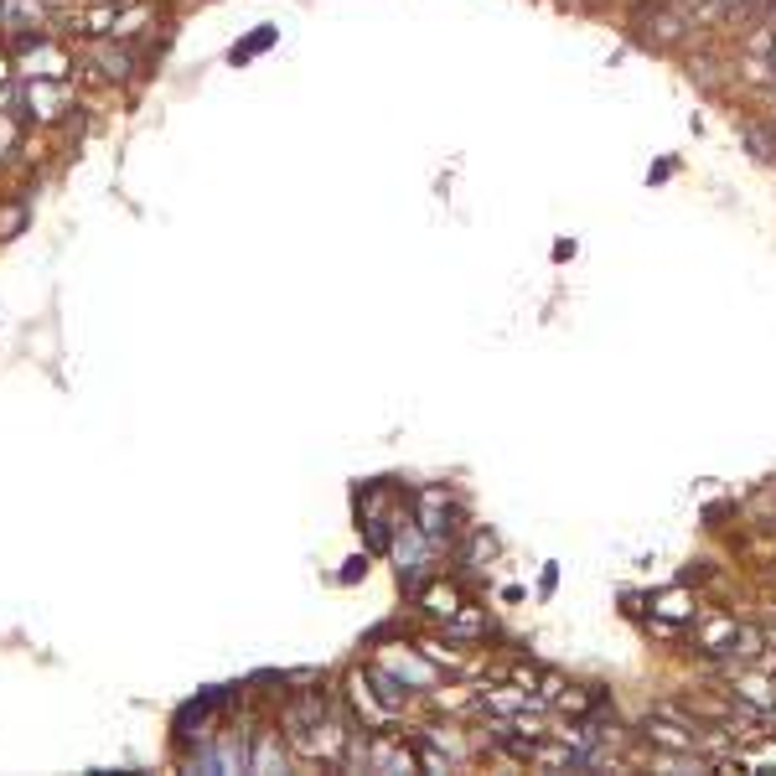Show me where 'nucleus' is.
<instances>
[{"mask_svg": "<svg viewBox=\"0 0 776 776\" xmlns=\"http://www.w3.org/2000/svg\"><path fill=\"white\" fill-rule=\"evenodd\" d=\"M68 104H73L68 78H32V83H21V114L37 119V125H57Z\"/></svg>", "mask_w": 776, "mask_h": 776, "instance_id": "obj_1", "label": "nucleus"}, {"mask_svg": "<svg viewBox=\"0 0 776 776\" xmlns=\"http://www.w3.org/2000/svg\"><path fill=\"white\" fill-rule=\"evenodd\" d=\"M47 21H52V11L42 0H0V42H11V47L42 37Z\"/></svg>", "mask_w": 776, "mask_h": 776, "instance_id": "obj_2", "label": "nucleus"}, {"mask_svg": "<svg viewBox=\"0 0 776 776\" xmlns=\"http://www.w3.org/2000/svg\"><path fill=\"white\" fill-rule=\"evenodd\" d=\"M83 63L94 68V78H104V83H130V78H135V68H140V52H135L130 42L99 37L94 47L83 52Z\"/></svg>", "mask_w": 776, "mask_h": 776, "instance_id": "obj_3", "label": "nucleus"}, {"mask_svg": "<svg viewBox=\"0 0 776 776\" xmlns=\"http://www.w3.org/2000/svg\"><path fill=\"white\" fill-rule=\"evenodd\" d=\"M16 52H21V57H16V68H21L26 78H68V68H73V57L57 47L47 32L32 37V42H21Z\"/></svg>", "mask_w": 776, "mask_h": 776, "instance_id": "obj_4", "label": "nucleus"}, {"mask_svg": "<svg viewBox=\"0 0 776 776\" xmlns=\"http://www.w3.org/2000/svg\"><path fill=\"white\" fill-rule=\"evenodd\" d=\"M394 533H399V539H394V559H399V580L404 585H420V575H425V564H430V539H425V528L420 523H394Z\"/></svg>", "mask_w": 776, "mask_h": 776, "instance_id": "obj_5", "label": "nucleus"}, {"mask_svg": "<svg viewBox=\"0 0 776 776\" xmlns=\"http://www.w3.org/2000/svg\"><path fill=\"white\" fill-rule=\"evenodd\" d=\"M151 21H156V6H151V0H119V6H114V21H109V37H114V42H135Z\"/></svg>", "mask_w": 776, "mask_h": 776, "instance_id": "obj_6", "label": "nucleus"}, {"mask_svg": "<svg viewBox=\"0 0 776 776\" xmlns=\"http://www.w3.org/2000/svg\"><path fill=\"white\" fill-rule=\"evenodd\" d=\"M249 771H285V745H280V735L275 730H254V761H249Z\"/></svg>", "mask_w": 776, "mask_h": 776, "instance_id": "obj_7", "label": "nucleus"}, {"mask_svg": "<svg viewBox=\"0 0 776 776\" xmlns=\"http://www.w3.org/2000/svg\"><path fill=\"white\" fill-rule=\"evenodd\" d=\"M368 766L373 771H414V751H404L394 740H378V745H368Z\"/></svg>", "mask_w": 776, "mask_h": 776, "instance_id": "obj_8", "label": "nucleus"}, {"mask_svg": "<svg viewBox=\"0 0 776 776\" xmlns=\"http://www.w3.org/2000/svg\"><path fill=\"white\" fill-rule=\"evenodd\" d=\"M249 761H254V751H249V735L244 730L218 740V766L223 771H249Z\"/></svg>", "mask_w": 776, "mask_h": 776, "instance_id": "obj_9", "label": "nucleus"}, {"mask_svg": "<svg viewBox=\"0 0 776 776\" xmlns=\"http://www.w3.org/2000/svg\"><path fill=\"white\" fill-rule=\"evenodd\" d=\"M740 704H751V709H776V694H771V683L766 678H751V673H745V678H735V689H730Z\"/></svg>", "mask_w": 776, "mask_h": 776, "instance_id": "obj_10", "label": "nucleus"}, {"mask_svg": "<svg viewBox=\"0 0 776 776\" xmlns=\"http://www.w3.org/2000/svg\"><path fill=\"white\" fill-rule=\"evenodd\" d=\"M740 140L751 145L756 161H771V156H776V130L761 125V119H745V125H740Z\"/></svg>", "mask_w": 776, "mask_h": 776, "instance_id": "obj_11", "label": "nucleus"}, {"mask_svg": "<svg viewBox=\"0 0 776 776\" xmlns=\"http://www.w3.org/2000/svg\"><path fill=\"white\" fill-rule=\"evenodd\" d=\"M647 740H658L663 751H694V735H683L678 725H668L663 714H652V720H647Z\"/></svg>", "mask_w": 776, "mask_h": 776, "instance_id": "obj_12", "label": "nucleus"}, {"mask_svg": "<svg viewBox=\"0 0 776 776\" xmlns=\"http://www.w3.org/2000/svg\"><path fill=\"white\" fill-rule=\"evenodd\" d=\"M368 683H378V699H383V709H399L409 694H404V683H399V673H388V668H368Z\"/></svg>", "mask_w": 776, "mask_h": 776, "instance_id": "obj_13", "label": "nucleus"}, {"mask_svg": "<svg viewBox=\"0 0 776 776\" xmlns=\"http://www.w3.org/2000/svg\"><path fill=\"white\" fill-rule=\"evenodd\" d=\"M492 554H497V539H492V533H471L466 549H461V570H482Z\"/></svg>", "mask_w": 776, "mask_h": 776, "instance_id": "obj_14", "label": "nucleus"}, {"mask_svg": "<svg viewBox=\"0 0 776 776\" xmlns=\"http://www.w3.org/2000/svg\"><path fill=\"white\" fill-rule=\"evenodd\" d=\"M425 611H430V616H445V621H451V616L461 611V595H456L451 585H435V590L425 595Z\"/></svg>", "mask_w": 776, "mask_h": 776, "instance_id": "obj_15", "label": "nucleus"}, {"mask_svg": "<svg viewBox=\"0 0 776 776\" xmlns=\"http://www.w3.org/2000/svg\"><path fill=\"white\" fill-rule=\"evenodd\" d=\"M270 42H275V26H259V32H254L249 42H238V47H233V63H249V57H254V52H264Z\"/></svg>", "mask_w": 776, "mask_h": 776, "instance_id": "obj_16", "label": "nucleus"}, {"mask_svg": "<svg viewBox=\"0 0 776 776\" xmlns=\"http://www.w3.org/2000/svg\"><path fill=\"white\" fill-rule=\"evenodd\" d=\"M21 145V119L11 109H0V161H6V151H16Z\"/></svg>", "mask_w": 776, "mask_h": 776, "instance_id": "obj_17", "label": "nucleus"}, {"mask_svg": "<svg viewBox=\"0 0 776 776\" xmlns=\"http://www.w3.org/2000/svg\"><path fill=\"white\" fill-rule=\"evenodd\" d=\"M26 213H32L26 202H6V207H0V238H11V233L26 223Z\"/></svg>", "mask_w": 776, "mask_h": 776, "instance_id": "obj_18", "label": "nucleus"}, {"mask_svg": "<svg viewBox=\"0 0 776 776\" xmlns=\"http://www.w3.org/2000/svg\"><path fill=\"white\" fill-rule=\"evenodd\" d=\"M414 761H425L430 771H451V761H445V756L435 751V745H430V740H414Z\"/></svg>", "mask_w": 776, "mask_h": 776, "instance_id": "obj_19", "label": "nucleus"}, {"mask_svg": "<svg viewBox=\"0 0 776 776\" xmlns=\"http://www.w3.org/2000/svg\"><path fill=\"white\" fill-rule=\"evenodd\" d=\"M352 704H357V709H363V714H368V720H383V709H378V704L368 699V689H363V673H357V678H352Z\"/></svg>", "mask_w": 776, "mask_h": 776, "instance_id": "obj_20", "label": "nucleus"}, {"mask_svg": "<svg viewBox=\"0 0 776 776\" xmlns=\"http://www.w3.org/2000/svg\"><path fill=\"white\" fill-rule=\"evenodd\" d=\"M11 73H16V57H11V42H0V88L11 83Z\"/></svg>", "mask_w": 776, "mask_h": 776, "instance_id": "obj_21", "label": "nucleus"}, {"mask_svg": "<svg viewBox=\"0 0 776 776\" xmlns=\"http://www.w3.org/2000/svg\"><path fill=\"white\" fill-rule=\"evenodd\" d=\"M658 611H663V616H689L694 606H689V601H683V595H668V601H663Z\"/></svg>", "mask_w": 776, "mask_h": 776, "instance_id": "obj_22", "label": "nucleus"}, {"mask_svg": "<svg viewBox=\"0 0 776 776\" xmlns=\"http://www.w3.org/2000/svg\"><path fill=\"white\" fill-rule=\"evenodd\" d=\"M668 6H673L678 16H689V21H694V11H704V6H709V0H668Z\"/></svg>", "mask_w": 776, "mask_h": 776, "instance_id": "obj_23", "label": "nucleus"}, {"mask_svg": "<svg viewBox=\"0 0 776 776\" xmlns=\"http://www.w3.org/2000/svg\"><path fill=\"white\" fill-rule=\"evenodd\" d=\"M357 575H368V559H347V570H342V580H347V585H352V580H357Z\"/></svg>", "mask_w": 776, "mask_h": 776, "instance_id": "obj_24", "label": "nucleus"}, {"mask_svg": "<svg viewBox=\"0 0 776 776\" xmlns=\"http://www.w3.org/2000/svg\"><path fill=\"white\" fill-rule=\"evenodd\" d=\"M42 6H47V11L57 16V11H68V0H42Z\"/></svg>", "mask_w": 776, "mask_h": 776, "instance_id": "obj_25", "label": "nucleus"}, {"mask_svg": "<svg viewBox=\"0 0 776 776\" xmlns=\"http://www.w3.org/2000/svg\"><path fill=\"white\" fill-rule=\"evenodd\" d=\"M771 68H776V42H771Z\"/></svg>", "mask_w": 776, "mask_h": 776, "instance_id": "obj_26", "label": "nucleus"}]
</instances>
